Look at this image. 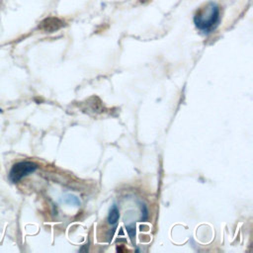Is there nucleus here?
<instances>
[{"label": "nucleus", "instance_id": "obj_7", "mask_svg": "<svg viewBox=\"0 0 253 253\" xmlns=\"http://www.w3.org/2000/svg\"><path fill=\"white\" fill-rule=\"evenodd\" d=\"M89 244H90V242H89V240H88V242H87L86 244H84V245L79 249V251H80V252H87V251L89 250Z\"/></svg>", "mask_w": 253, "mask_h": 253}, {"label": "nucleus", "instance_id": "obj_5", "mask_svg": "<svg viewBox=\"0 0 253 253\" xmlns=\"http://www.w3.org/2000/svg\"><path fill=\"white\" fill-rule=\"evenodd\" d=\"M126 228L127 234H128L132 244H134V240L133 239H134V236H135V224L134 223H130V224L126 225Z\"/></svg>", "mask_w": 253, "mask_h": 253}, {"label": "nucleus", "instance_id": "obj_2", "mask_svg": "<svg viewBox=\"0 0 253 253\" xmlns=\"http://www.w3.org/2000/svg\"><path fill=\"white\" fill-rule=\"evenodd\" d=\"M39 168V165L33 161H19L10 169L9 180L12 183H19L26 176L34 173Z\"/></svg>", "mask_w": 253, "mask_h": 253}, {"label": "nucleus", "instance_id": "obj_6", "mask_svg": "<svg viewBox=\"0 0 253 253\" xmlns=\"http://www.w3.org/2000/svg\"><path fill=\"white\" fill-rule=\"evenodd\" d=\"M141 212H142V217H141V220L144 221L148 218V211H147V208L146 206L143 204L141 205Z\"/></svg>", "mask_w": 253, "mask_h": 253}, {"label": "nucleus", "instance_id": "obj_3", "mask_svg": "<svg viewBox=\"0 0 253 253\" xmlns=\"http://www.w3.org/2000/svg\"><path fill=\"white\" fill-rule=\"evenodd\" d=\"M119 218H120V211H119L117 205H113L109 211V213L107 216V221L110 225L116 226L119 221Z\"/></svg>", "mask_w": 253, "mask_h": 253}, {"label": "nucleus", "instance_id": "obj_1", "mask_svg": "<svg viewBox=\"0 0 253 253\" xmlns=\"http://www.w3.org/2000/svg\"><path fill=\"white\" fill-rule=\"evenodd\" d=\"M220 21L219 7L214 2H209L204 8H201L194 16L196 28L204 34L213 32Z\"/></svg>", "mask_w": 253, "mask_h": 253}, {"label": "nucleus", "instance_id": "obj_4", "mask_svg": "<svg viewBox=\"0 0 253 253\" xmlns=\"http://www.w3.org/2000/svg\"><path fill=\"white\" fill-rule=\"evenodd\" d=\"M64 202L68 205H73V206H76V207H79L80 206V201L79 199L76 197V196H73V195H67L65 197V200Z\"/></svg>", "mask_w": 253, "mask_h": 253}]
</instances>
